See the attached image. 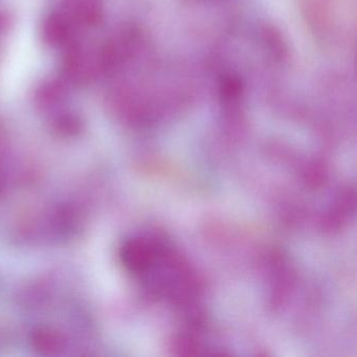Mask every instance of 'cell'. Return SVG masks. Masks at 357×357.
<instances>
[{
  "label": "cell",
  "mask_w": 357,
  "mask_h": 357,
  "mask_svg": "<svg viewBox=\"0 0 357 357\" xmlns=\"http://www.w3.org/2000/svg\"><path fill=\"white\" fill-rule=\"evenodd\" d=\"M128 271L154 296L185 303L196 296L197 285L189 264L164 238L137 236L123 248Z\"/></svg>",
  "instance_id": "obj_1"
}]
</instances>
